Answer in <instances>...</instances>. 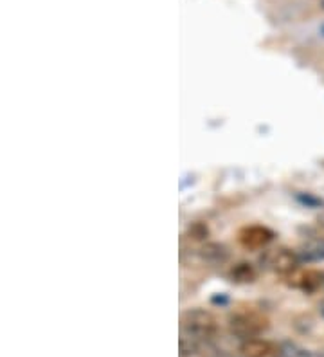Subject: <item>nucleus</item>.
Returning a JSON list of instances; mask_svg holds the SVG:
<instances>
[{
  "mask_svg": "<svg viewBox=\"0 0 324 357\" xmlns=\"http://www.w3.org/2000/svg\"><path fill=\"white\" fill-rule=\"evenodd\" d=\"M270 238H272V233L265 227H249L242 233V242L247 248H261L270 242Z\"/></svg>",
  "mask_w": 324,
  "mask_h": 357,
  "instance_id": "nucleus-3",
  "label": "nucleus"
},
{
  "mask_svg": "<svg viewBox=\"0 0 324 357\" xmlns=\"http://www.w3.org/2000/svg\"><path fill=\"white\" fill-rule=\"evenodd\" d=\"M276 354L277 357H314L311 352H308V350H304L295 343H283Z\"/></svg>",
  "mask_w": 324,
  "mask_h": 357,
  "instance_id": "nucleus-4",
  "label": "nucleus"
},
{
  "mask_svg": "<svg viewBox=\"0 0 324 357\" xmlns=\"http://www.w3.org/2000/svg\"><path fill=\"white\" fill-rule=\"evenodd\" d=\"M321 4H323V8H324V0H321Z\"/></svg>",
  "mask_w": 324,
  "mask_h": 357,
  "instance_id": "nucleus-6",
  "label": "nucleus"
},
{
  "mask_svg": "<svg viewBox=\"0 0 324 357\" xmlns=\"http://www.w3.org/2000/svg\"><path fill=\"white\" fill-rule=\"evenodd\" d=\"M298 257L301 264H314L324 261V238H310L298 249Z\"/></svg>",
  "mask_w": 324,
  "mask_h": 357,
  "instance_id": "nucleus-2",
  "label": "nucleus"
},
{
  "mask_svg": "<svg viewBox=\"0 0 324 357\" xmlns=\"http://www.w3.org/2000/svg\"><path fill=\"white\" fill-rule=\"evenodd\" d=\"M265 264L272 271L279 273V275H288L294 273L299 266L301 260L298 257V251H290V249H274L265 257Z\"/></svg>",
  "mask_w": 324,
  "mask_h": 357,
  "instance_id": "nucleus-1",
  "label": "nucleus"
},
{
  "mask_svg": "<svg viewBox=\"0 0 324 357\" xmlns=\"http://www.w3.org/2000/svg\"><path fill=\"white\" fill-rule=\"evenodd\" d=\"M321 33H323V36H324V24H323V26H321Z\"/></svg>",
  "mask_w": 324,
  "mask_h": 357,
  "instance_id": "nucleus-5",
  "label": "nucleus"
}]
</instances>
